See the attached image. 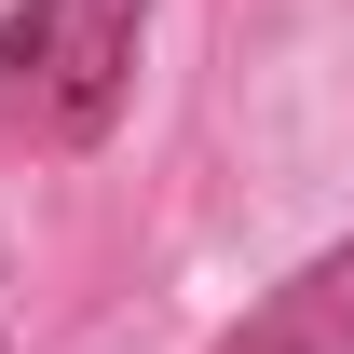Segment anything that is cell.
I'll list each match as a JSON object with an SVG mask.
<instances>
[{"label": "cell", "instance_id": "obj_2", "mask_svg": "<svg viewBox=\"0 0 354 354\" xmlns=\"http://www.w3.org/2000/svg\"><path fill=\"white\" fill-rule=\"evenodd\" d=\"M218 354H354V245H327L313 272H286Z\"/></svg>", "mask_w": 354, "mask_h": 354}, {"label": "cell", "instance_id": "obj_1", "mask_svg": "<svg viewBox=\"0 0 354 354\" xmlns=\"http://www.w3.org/2000/svg\"><path fill=\"white\" fill-rule=\"evenodd\" d=\"M136 28H150V0H28V14H0V123L95 150L123 123Z\"/></svg>", "mask_w": 354, "mask_h": 354}]
</instances>
